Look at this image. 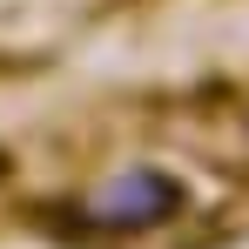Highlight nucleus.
Returning <instances> with one entry per match:
<instances>
[{
  "mask_svg": "<svg viewBox=\"0 0 249 249\" xmlns=\"http://www.w3.org/2000/svg\"><path fill=\"white\" fill-rule=\"evenodd\" d=\"M182 209H189V189L168 168H128L74 209V222L81 236H142V229H168Z\"/></svg>",
  "mask_w": 249,
  "mask_h": 249,
  "instance_id": "f257e3e1",
  "label": "nucleus"
}]
</instances>
